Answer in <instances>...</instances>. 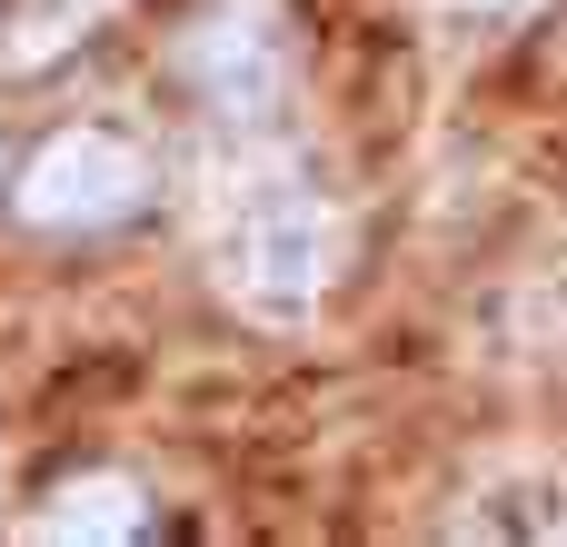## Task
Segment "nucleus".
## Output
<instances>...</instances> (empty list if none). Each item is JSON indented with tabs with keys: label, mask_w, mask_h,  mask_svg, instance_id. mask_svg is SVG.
<instances>
[{
	"label": "nucleus",
	"mask_w": 567,
	"mask_h": 547,
	"mask_svg": "<svg viewBox=\"0 0 567 547\" xmlns=\"http://www.w3.org/2000/svg\"><path fill=\"white\" fill-rule=\"evenodd\" d=\"M329 259H339V229L309 189H269L239 229H229V289L259 309V319H299L319 289H329Z\"/></svg>",
	"instance_id": "1"
},
{
	"label": "nucleus",
	"mask_w": 567,
	"mask_h": 547,
	"mask_svg": "<svg viewBox=\"0 0 567 547\" xmlns=\"http://www.w3.org/2000/svg\"><path fill=\"white\" fill-rule=\"evenodd\" d=\"M10 199H20L30 229H110V219H130L150 199V159L130 140H110V130H60V140L30 149Z\"/></svg>",
	"instance_id": "2"
},
{
	"label": "nucleus",
	"mask_w": 567,
	"mask_h": 547,
	"mask_svg": "<svg viewBox=\"0 0 567 547\" xmlns=\"http://www.w3.org/2000/svg\"><path fill=\"white\" fill-rule=\"evenodd\" d=\"M179 80L229 110V120H259L289 80V30H279V0H209L189 30H179Z\"/></svg>",
	"instance_id": "3"
},
{
	"label": "nucleus",
	"mask_w": 567,
	"mask_h": 547,
	"mask_svg": "<svg viewBox=\"0 0 567 547\" xmlns=\"http://www.w3.org/2000/svg\"><path fill=\"white\" fill-rule=\"evenodd\" d=\"M140 528H150V498L120 468H90V478L50 488V508L30 518V538H140Z\"/></svg>",
	"instance_id": "4"
},
{
	"label": "nucleus",
	"mask_w": 567,
	"mask_h": 547,
	"mask_svg": "<svg viewBox=\"0 0 567 547\" xmlns=\"http://www.w3.org/2000/svg\"><path fill=\"white\" fill-rule=\"evenodd\" d=\"M110 0H20V20H10V70H40V60H60L90 20H100Z\"/></svg>",
	"instance_id": "5"
},
{
	"label": "nucleus",
	"mask_w": 567,
	"mask_h": 547,
	"mask_svg": "<svg viewBox=\"0 0 567 547\" xmlns=\"http://www.w3.org/2000/svg\"><path fill=\"white\" fill-rule=\"evenodd\" d=\"M458 10H518V0H458Z\"/></svg>",
	"instance_id": "6"
}]
</instances>
